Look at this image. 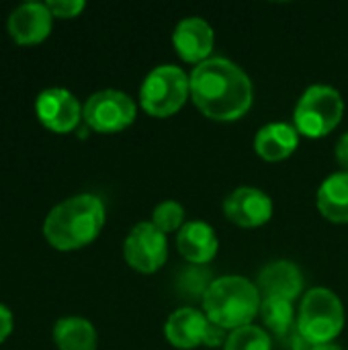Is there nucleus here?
Returning a JSON list of instances; mask_svg holds the SVG:
<instances>
[{"instance_id": "0eeeda50", "label": "nucleus", "mask_w": 348, "mask_h": 350, "mask_svg": "<svg viewBox=\"0 0 348 350\" xmlns=\"http://www.w3.org/2000/svg\"><path fill=\"white\" fill-rule=\"evenodd\" d=\"M228 334L224 328L211 324L205 312L197 308H178L164 322V338L176 350L224 349Z\"/></svg>"}, {"instance_id": "f3484780", "label": "nucleus", "mask_w": 348, "mask_h": 350, "mask_svg": "<svg viewBox=\"0 0 348 350\" xmlns=\"http://www.w3.org/2000/svg\"><path fill=\"white\" fill-rule=\"evenodd\" d=\"M316 207L330 224H348V172H332L320 183Z\"/></svg>"}, {"instance_id": "bb28decb", "label": "nucleus", "mask_w": 348, "mask_h": 350, "mask_svg": "<svg viewBox=\"0 0 348 350\" xmlns=\"http://www.w3.org/2000/svg\"><path fill=\"white\" fill-rule=\"evenodd\" d=\"M312 350H343V347H338L336 342H326V345H314Z\"/></svg>"}, {"instance_id": "4468645a", "label": "nucleus", "mask_w": 348, "mask_h": 350, "mask_svg": "<svg viewBox=\"0 0 348 350\" xmlns=\"http://www.w3.org/2000/svg\"><path fill=\"white\" fill-rule=\"evenodd\" d=\"M256 287L263 297L285 299V301L295 304V299L304 297V293H306L304 291L306 279H304L302 269L295 262L281 258V260H273L260 269Z\"/></svg>"}, {"instance_id": "39448f33", "label": "nucleus", "mask_w": 348, "mask_h": 350, "mask_svg": "<svg viewBox=\"0 0 348 350\" xmlns=\"http://www.w3.org/2000/svg\"><path fill=\"white\" fill-rule=\"evenodd\" d=\"M191 100V78L174 64H162L148 72L139 86V107L154 119L176 115Z\"/></svg>"}, {"instance_id": "f03ea898", "label": "nucleus", "mask_w": 348, "mask_h": 350, "mask_svg": "<svg viewBox=\"0 0 348 350\" xmlns=\"http://www.w3.org/2000/svg\"><path fill=\"white\" fill-rule=\"evenodd\" d=\"M107 211L101 197L80 193L57 203L43 221V236L59 252L80 250L92 244L105 228Z\"/></svg>"}, {"instance_id": "a878e982", "label": "nucleus", "mask_w": 348, "mask_h": 350, "mask_svg": "<svg viewBox=\"0 0 348 350\" xmlns=\"http://www.w3.org/2000/svg\"><path fill=\"white\" fill-rule=\"evenodd\" d=\"M334 158H336L340 170L348 172V131L338 137V142L334 146Z\"/></svg>"}, {"instance_id": "f257e3e1", "label": "nucleus", "mask_w": 348, "mask_h": 350, "mask_svg": "<svg viewBox=\"0 0 348 350\" xmlns=\"http://www.w3.org/2000/svg\"><path fill=\"white\" fill-rule=\"evenodd\" d=\"M191 100L195 109L217 123L242 119L254 103V86L250 76L228 57H209L193 68Z\"/></svg>"}, {"instance_id": "ddd939ff", "label": "nucleus", "mask_w": 348, "mask_h": 350, "mask_svg": "<svg viewBox=\"0 0 348 350\" xmlns=\"http://www.w3.org/2000/svg\"><path fill=\"white\" fill-rule=\"evenodd\" d=\"M53 27V14L45 2H23L6 18V31L18 45L45 41Z\"/></svg>"}, {"instance_id": "9d476101", "label": "nucleus", "mask_w": 348, "mask_h": 350, "mask_svg": "<svg viewBox=\"0 0 348 350\" xmlns=\"http://www.w3.org/2000/svg\"><path fill=\"white\" fill-rule=\"evenodd\" d=\"M35 115L53 133H70L82 121V105L68 88L51 86L37 94Z\"/></svg>"}, {"instance_id": "aec40b11", "label": "nucleus", "mask_w": 348, "mask_h": 350, "mask_svg": "<svg viewBox=\"0 0 348 350\" xmlns=\"http://www.w3.org/2000/svg\"><path fill=\"white\" fill-rule=\"evenodd\" d=\"M224 350H273L271 334L256 324L232 330L226 338Z\"/></svg>"}, {"instance_id": "b1692460", "label": "nucleus", "mask_w": 348, "mask_h": 350, "mask_svg": "<svg viewBox=\"0 0 348 350\" xmlns=\"http://www.w3.org/2000/svg\"><path fill=\"white\" fill-rule=\"evenodd\" d=\"M285 338V347H287V350H312V342L297 330V326L287 334V336H283Z\"/></svg>"}, {"instance_id": "393cba45", "label": "nucleus", "mask_w": 348, "mask_h": 350, "mask_svg": "<svg viewBox=\"0 0 348 350\" xmlns=\"http://www.w3.org/2000/svg\"><path fill=\"white\" fill-rule=\"evenodd\" d=\"M12 328H14V318H12V312L0 304V345L12 334Z\"/></svg>"}, {"instance_id": "f8f14e48", "label": "nucleus", "mask_w": 348, "mask_h": 350, "mask_svg": "<svg viewBox=\"0 0 348 350\" xmlns=\"http://www.w3.org/2000/svg\"><path fill=\"white\" fill-rule=\"evenodd\" d=\"M172 47L185 64L199 66L213 57L215 31L205 18L187 16L172 31Z\"/></svg>"}, {"instance_id": "a211bd4d", "label": "nucleus", "mask_w": 348, "mask_h": 350, "mask_svg": "<svg viewBox=\"0 0 348 350\" xmlns=\"http://www.w3.org/2000/svg\"><path fill=\"white\" fill-rule=\"evenodd\" d=\"M53 342L57 350H96L98 334L86 318L68 316L55 322Z\"/></svg>"}, {"instance_id": "7ed1b4c3", "label": "nucleus", "mask_w": 348, "mask_h": 350, "mask_svg": "<svg viewBox=\"0 0 348 350\" xmlns=\"http://www.w3.org/2000/svg\"><path fill=\"white\" fill-rule=\"evenodd\" d=\"M263 295L250 279L242 275H224L213 279L201 299V310L211 324L226 332L250 326L260 312Z\"/></svg>"}, {"instance_id": "2eb2a0df", "label": "nucleus", "mask_w": 348, "mask_h": 350, "mask_svg": "<svg viewBox=\"0 0 348 350\" xmlns=\"http://www.w3.org/2000/svg\"><path fill=\"white\" fill-rule=\"evenodd\" d=\"M176 250L193 267H207L219 250V238L207 221H187L176 232Z\"/></svg>"}, {"instance_id": "6e6552de", "label": "nucleus", "mask_w": 348, "mask_h": 350, "mask_svg": "<svg viewBox=\"0 0 348 350\" xmlns=\"http://www.w3.org/2000/svg\"><path fill=\"white\" fill-rule=\"evenodd\" d=\"M137 117L135 100L115 88L92 92L82 105V121L96 133H119L133 125Z\"/></svg>"}, {"instance_id": "9b49d317", "label": "nucleus", "mask_w": 348, "mask_h": 350, "mask_svg": "<svg viewBox=\"0 0 348 350\" xmlns=\"http://www.w3.org/2000/svg\"><path fill=\"white\" fill-rule=\"evenodd\" d=\"M273 199L256 187H238L224 201V215L238 228L254 230L271 221Z\"/></svg>"}, {"instance_id": "1a4fd4ad", "label": "nucleus", "mask_w": 348, "mask_h": 350, "mask_svg": "<svg viewBox=\"0 0 348 350\" xmlns=\"http://www.w3.org/2000/svg\"><path fill=\"white\" fill-rule=\"evenodd\" d=\"M123 256L133 271L154 275L168 260V236L162 234L152 221H139L125 236Z\"/></svg>"}, {"instance_id": "5701e85b", "label": "nucleus", "mask_w": 348, "mask_h": 350, "mask_svg": "<svg viewBox=\"0 0 348 350\" xmlns=\"http://www.w3.org/2000/svg\"><path fill=\"white\" fill-rule=\"evenodd\" d=\"M45 4L51 10L53 18H76L86 8L84 0H49Z\"/></svg>"}, {"instance_id": "20e7f679", "label": "nucleus", "mask_w": 348, "mask_h": 350, "mask_svg": "<svg viewBox=\"0 0 348 350\" xmlns=\"http://www.w3.org/2000/svg\"><path fill=\"white\" fill-rule=\"evenodd\" d=\"M347 324L340 297L328 287H314L304 293L297 308V330L312 345L334 342Z\"/></svg>"}, {"instance_id": "dca6fc26", "label": "nucleus", "mask_w": 348, "mask_h": 350, "mask_svg": "<svg viewBox=\"0 0 348 350\" xmlns=\"http://www.w3.org/2000/svg\"><path fill=\"white\" fill-rule=\"evenodd\" d=\"M299 131L293 123L273 121L263 125L254 135V152L265 162H283L291 158L299 148Z\"/></svg>"}, {"instance_id": "4be33fe9", "label": "nucleus", "mask_w": 348, "mask_h": 350, "mask_svg": "<svg viewBox=\"0 0 348 350\" xmlns=\"http://www.w3.org/2000/svg\"><path fill=\"white\" fill-rule=\"evenodd\" d=\"M213 283L211 273L205 267H193L189 265L183 275L176 281V287L180 293H185L191 299H203L205 291L209 289V285Z\"/></svg>"}, {"instance_id": "412c9836", "label": "nucleus", "mask_w": 348, "mask_h": 350, "mask_svg": "<svg viewBox=\"0 0 348 350\" xmlns=\"http://www.w3.org/2000/svg\"><path fill=\"white\" fill-rule=\"evenodd\" d=\"M185 207L183 203L174 201V199H168V201H162L154 207L152 211V224L162 232V234H176L187 221H185Z\"/></svg>"}, {"instance_id": "423d86ee", "label": "nucleus", "mask_w": 348, "mask_h": 350, "mask_svg": "<svg viewBox=\"0 0 348 350\" xmlns=\"http://www.w3.org/2000/svg\"><path fill=\"white\" fill-rule=\"evenodd\" d=\"M343 117V94L334 86L314 84L299 96L293 111V125L299 131V135L308 139H322L340 125Z\"/></svg>"}, {"instance_id": "6ab92c4d", "label": "nucleus", "mask_w": 348, "mask_h": 350, "mask_svg": "<svg viewBox=\"0 0 348 350\" xmlns=\"http://www.w3.org/2000/svg\"><path fill=\"white\" fill-rule=\"evenodd\" d=\"M258 318L263 320V328L271 334L277 336H287L295 324H297V314H295V304L285 301V299H273V297H263Z\"/></svg>"}]
</instances>
